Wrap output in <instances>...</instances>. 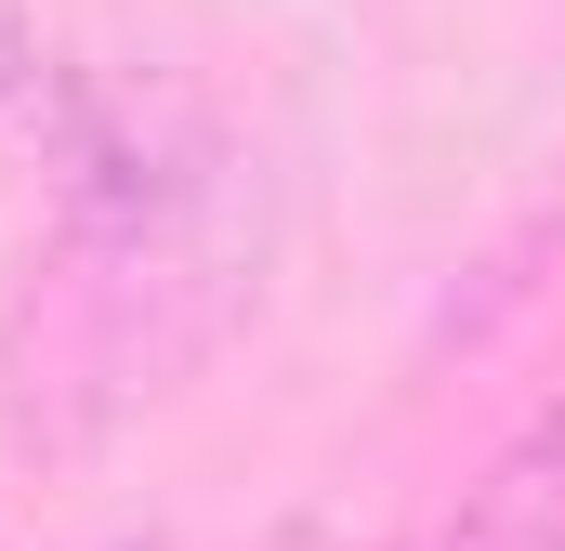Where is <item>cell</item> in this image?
<instances>
[{"instance_id": "obj_2", "label": "cell", "mask_w": 565, "mask_h": 551, "mask_svg": "<svg viewBox=\"0 0 565 551\" xmlns=\"http://www.w3.org/2000/svg\"><path fill=\"white\" fill-rule=\"evenodd\" d=\"M26 93H40V26L0 0V106H26Z\"/></svg>"}, {"instance_id": "obj_1", "label": "cell", "mask_w": 565, "mask_h": 551, "mask_svg": "<svg viewBox=\"0 0 565 551\" xmlns=\"http://www.w3.org/2000/svg\"><path fill=\"white\" fill-rule=\"evenodd\" d=\"M422 551H565V395L434 512Z\"/></svg>"}]
</instances>
